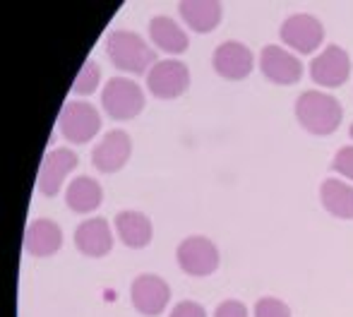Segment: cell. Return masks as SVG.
<instances>
[{"label":"cell","mask_w":353,"mask_h":317,"mask_svg":"<svg viewBox=\"0 0 353 317\" xmlns=\"http://www.w3.org/2000/svg\"><path fill=\"white\" fill-rule=\"evenodd\" d=\"M298 123L312 135H332L339 127L344 111L341 103L332 94L325 92H305L296 101Z\"/></svg>","instance_id":"6da1fadb"},{"label":"cell","mask_w":353,"mask_h":317,"mask_svg":"<svg viewBox=\"0 0 353 317\" xmlns=\"http://www.w3.org/2000/svg\"><path fill=\"white\" fill-rule=\"evenodd\" d=\"M183 22L200 34H207L221 22V5L214 0H183L178 5Z\"/></svg>","instance_id":"2e32d148"},{"label":"cell","mask_w":353,"mask_h":317,"mask_svg":"<svg viewBox=\"0 0 353 317\" xmlns=\"http://www.w3.org/2000/svg\"><path fill=\"white\" fill-rule=\"evenodd\" d=\"M108 58L118 70L144 75L157 65V51L147 46V41L135 32H111L108 34Z\"/></svg>","instance_id":"7a4b0ae2"},{"label":"cell","mask_w":353,"mask_h":317,"mask_svg":"<svg viewBox=\"0 0 353 317\" xmlns=\"http://www.w3.org/2000/svg\"><path fill=\"white\" fill-rule=\"evenodd\" d=\"M99 79H101V70H99V65H97V61H87L82 65V70H79V75L77 79H74V84H72V92L74 94H94L97 92V87H99Z\"/></svg>","instance_id":"44dd1931"},{"label":"cell","mask_w":353,"mask_h":317,"mask_svg":"<svg viewBox=\"0 0 353 317\" xmlns=\"http://www.w3.org/2000/svg\"><path fill=\"white\" fill-rule=\"evenodd\" d=\"M101 127V116L92 103L84 101H68L58 116V130L63 132L68 142L84 145L89 142Z\"/></svg>","instance_id":"277c9868"},{"label":"cell","mask_w":353,"mask_h":317,"mask_svg":"<svg viewBox=\"0 0 353 317\" xmlns=\"http://www.w3.org/2000/svg\"><path fill=\"white\" fill-rule=\"evenodd\" d=\"M332 168L353 181V147H344V150L336 152L334 161H332Z\"/></svg>","instance_id":"603a6c76"},{"label":"cell","mask_w":353,"mask_h":317,"mask_svg":"<svg viewBox=\"0 0 353 317\" xmlns=\"http://www.w3.org/2000/svg\"><path fill=\"white\" fill-rule=\"evenodd\" d=\"M130 298H132V305L137 308V313H142L147 317H157V315H161L163 308L168 305L171 289H168V284L161 276L142 274L132 281Z\"/></svg>","instance_id":"52a82bcc"},{"label":"cell","mask_w":353,"mask_h":317,"mask_svg":"<svg viewBox=\"0 0 353 317\" xmlns=\"http://www.w3.org/2000/svg\"><path fill=\"white\" fill-rule=\"evenodd\" d=\"M260 68L265 77L274 84H296L303 77L301 61L279 46H265L260 56Z\"/></svg>","instance_id":"4fadbf2b"},{"label":"cell","mask_w":353,"mask_h":317,"mask_svg":"<svg viewBox=\"0 0 353 317\" xmlns=\"http://www.w3.org/2000/svg\"><path fill=\"white\" fill-rule=\"evenodd\" d=\"M351 61L341 46H327L315 61L310 63V77L320 87H339L349 79Z\"/></svg>","instance_id":"30bf717a"},{"label":"cell","mask_w":353,"mask_h":317,"mask_svg":"<svg viewBox=\"0 0 353 317\" xmlns=\"http://www.w3.org/2000/svg\"><path fill=\"white\" fill-rule=\"evenodd\" d=\"M178 265L190 276H210L219 267L216 245L205 236H190L178 245L176 250Z\"/></svg>","instance_id":"5b68a950"},{"label":"cell","mask_w":353,"mask_h":317,"mask_svg":"<svg viewBox=\"0 0 353 317\" xmlns=\"http://www.w3.org/2000/svg\"><path fill=\"white\" fill-rule=\"evenodd\" d=\"M322 205L336 219H353V187L341 181H325L322 183Z\"/></svg>","instance_id":"ffe728a7"},{"label":"cell","mask_w":353,"mask_h":317,"mask_svg":"<svg viewBox=\"0 0 353 317\" xmlns=\"http://www.w3.org/2000/svg\"><path fill=\"white\" fill-rule=\"evenodd\" d=\"M63 245V231L56 221L51 219H37L32 226L27 229V241H24V247H27L29 255L34 257H51L61 250Z\"/></svg>","instance_id":"9a60e30c"},{"label":"cell","mask_w":353,"mask_h":317,"mask_svg":"<svg viewBox=\"0 0 353 317\" xmlns=\"http://www.w3.org/2000/svg\"><path fill=\"white\" fill-rule=\"evenodd\" d=\"M214 70L226 79H245L252 72V51L241 41H226L214 51Z\"/></svg>","instance_id":"7c38bea8"},{"label":"cell","mask_w":353,"mask_h":317,"mask_svg":"<svg viewBox=\"0 0 353 317\" xmlns=\"http://www.w3.org/2000/svg\"><path fill=\"white\" fill-rule=\"evenodd\" d=\"M149 34H152V41L168 53H185L188 43H190L188 41V34L171 17H163V14L149 22Z\"/></svg>","instance_id":"d6986e66"},{"label":"cell","mask_w":353,"mask_h":317,"mask_svg":"<svg viewBox=\"0 0 353 317\" xmlns=\"http://www.w3.org/2000/svg\"><path fill=\"white\" fill-rule=\"evenodd\" d=\"M214 317H248V308L238 300H226L216 308Z\"/></svg>","instance_id":"d4e9b609"},{"label":"cell","mask_w":353,"mask_h":317,"mask_svg":"<svg viewBox=\"0 0 353 317\" xmlns=\"http://www.w3.org/2000/svg\"><path fill=\"white\" fill-rule=\"evenodd\" d=\"M101 197H103V190L94 178H87V176H79L68 185V195H65V202L72 212L77 214H87V212H94L99 205H101Z\"/></svg>","instance_id":"ac0fdd59"},{"label":"cell","mask_w":353,"mask_h":317,"mask_svg":"<svg viewBox=\"0 0 353 317\" xmlns=\"http://www.w3.org/2000/svg\"><path fill=\"white\" fill-rule=\"evenodd\" d=\"M116 231L128 247H147L152 243V221L140 212H121L116 216Z\"/></svg>","instance_id":"e0dca14e"},{"label":"cell","mask_w":353,"mask_h":317,"mask_svg":"<svg viewBox=\"0 0 353 317\" xmlns=\"http://www.w3.org/2000/svg\"><path fill=\"white\" fill-rule=\"evenodd\" d=\"M349 132H351V137H353V125H351V130H349Z\"/></svg>","instance_id":"484cf974"},{"label":"cell","mask_w":353,"mask_h":317,"mask_svg":"<svg viewBox=\"0 0 353 317\" xmlns=\"http://www.w3.org/2000/svg\"><path fill=\"white\" fill-rule=\"evenodd\" d=\"M130 152H132L130 135L123 130H111V132H106V137H103L97 147H94L92 163L101 173H116L128 163Z\"/></svg>","instance_id":"8fae6325"},{"label":"cell","mask_w":353,"mask_h":317,"mask_svg":"<svg viewBox=\"0 0 353 317\" xmlns=\"http://www.w3.org/2000/svg\"><path fill=\"white\" fill-rule=\"evenodd\" d=\"M255 317H291V310L279 298H260L255 305Z\"/></svg>","instance_id":"7402d4cb"},{"label":"cell","mask_w":353,"mask_h":317,"mask_svg":"<svg viewBox=\"0 0 353 317\" xmlns=\"http://www.w3.org/2000/svg\"><path fill=\"white\" fill-rule=\"evenodd\" d=\"M147 87L159 99H176L190 87V70L181 61H161L147 72Z\"/></svg>","instance_id":"8992f818"},{"label":"cell","mask_w":353,"mask_h":317,"mask_svg":"<svg viewBox=\"0 0 353 317\" xmlns=\"http://www.w3.org/2000/svg\"><path fill=\"white\" fill-rule=\"evenodd\" d=\"M77 166V154L70 150H53L43 156L41 168H39L37 187L43 197H56L61 192V185L65 176Z\"/></svg>","instance_id":"ba28073f"},{"label":"cell","mask_w":353,"mask_h":317,"mask_svg":"<svg viewBox=\"0 0 353 317\" xmlns=\"http://www.w3.org/2000/svg\"><path fill=\"white\" fill-rule=\"evenodd\" d=\"M101 103L113 121H130L144 108V94L132 79L111 77L103 87Z\"/></svg>","instance_id":"3957f363"},{"label":"cell","mask_w":353,"mask_h":317,"mask_svg":"<svg viewBox=\"0 0 353 317\" xmlns=\"http://www.w3.org/2000/svg\"><path fill=\"white\" fill-rule=\"evenodd\" d=\"M281 39L286 46L296 48L301 53H312L325 39L320 19L312 14H293L281 24Z\"/></svg>","instance_id":"9c48e42d"},{"label":"cell","mask_w":353,"mask_h":317,"mask_svg":"<svg viewBox=\"0 0 353 317\" xmlns=\"http://www.w3.org/2000/svg\"><path fill=\"white\" fill-rule=\"evenodd\" d=\"M74 245L87 257H103L113 247V234L106 219H89L74 231Z\"/></svg>","instance_id":"5bb4252c"},{"label":"cell","mask_w":353,"mask_h":317,"mask_svg":"<svg viewBox=\"0 0 353 317\" xmlns=\"http://www.w3.org/2000/svg\"><path fill=\"white\" fill-rule=\"evenodd\" d=\"M171 317H207L205 308L195 300H183L171 310Z\"/></svg>","instance_id":"cb8c5ba5"}]
</instances>
